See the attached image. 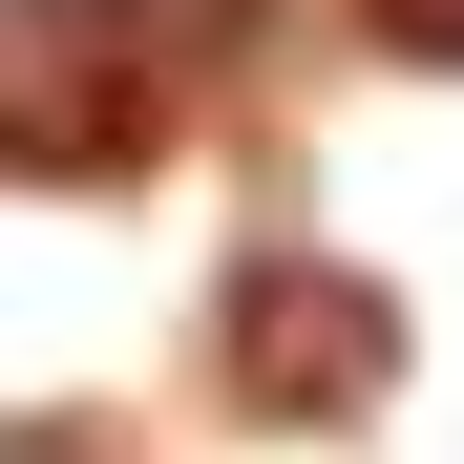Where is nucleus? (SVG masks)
Returning <instances> with one entry per match:
<instances>
[{
  "label": "nucleus",
  "instance_id": "nucleus-1",
  "mask_svg": "<svg viewBox=\"0 0 464 464\" xmlns=\"http://www.w3.org/2000/svg\"><path fill=\"white\" fill-rule=\"evenodd\" d=\"M148 63H127V22L106 0H0V169L22 190H85V169H127L148 148Z\"/></svg>",
  "mask_w": 464,
  "mask_h": 464
},
{
  "label": "nucleus",
  "instance_id": "nucleus-2",
  "mask_svg": "<svg viewBox=\"0 0 464 464\" xmlns=\"http://www.w3.org/2000/svg\"><path fill=\"white\" fill-rule=\"evenodd\" d=\"M401 380V295L338 275V254H254L232 275V401L254 422H359Z\"/></svg>",
  "mask_w": 464,
  "mask_h": 464
},
{
  "label": "nucleus",
  "instance_id": "nucleus-3",
  "mask_svg": "<svg viewBox=\"0 0 464 464\" xmlns=\"http://www.w3.org/2000/svg\"><path fill=\"white\" fill-rule=\"evenodd\" d=\"M106 22H127V63H148V85H211V63L254 43V0H106Z\"/></svg>",
  "mask_w": 464,
  "mask_h": 464
},
{
  "label": "nucleus",
  "instance_id": "nucleus-4",
  "mask_svg": "<svg viewBox=\"0 0 464 464\" xmlns=\"http://www.w3.org/2000/svg\"><path fill=\"white\" fill-rule=\"evenodd\" d=\"M380 43H422V63H464V0H380Z\"/></svg>",
  "mask_w": 464,
  "mask_h": 464
}]
</instances>
